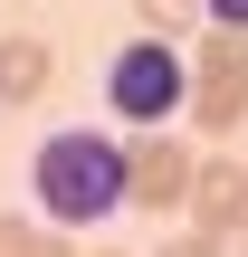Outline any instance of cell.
I'll list each match as a JSON object with an SVG mask.
<instances>
[{"mask_svg": "<svg viewBox=\"0 0 248 257\" xmlns=\"http://www.w3.org/2000/svg\"><path fill=\"white\" fill-rule=\"evenodd\" d=\"M29 191H38V210H48L57 229H96V219L124 210L134 153H124L115 134H96V124H67V134H48V143L29 153Z\"/></svg>", "mask_w": 248, "mask_h": 257, "instance_id": "obj_1", "label": "cell"}, {"mask_svg": "<svg viewBox=\"0 0 248 257\" xmlns=\"http://www.w3.org/2000/svg\"><path fill=\"white\" fill-rule=\"evenodd\" d=\"M105 105H115V124H134V134H153V124H172V114H191V57L172 48V38H134V48H115L105 57Z\"/></svg>", "mask_w": 248, "mask_h": 257, "instance_id": "obj_2", "label": "cell"}, {"mask_svg": "<svg viewBox=\"0 0 248 257\" xmlns=\"http://www.w3.org/2000/svg\"><path fill=\"white\" fill-rule=\"evenodd\" d=\"M191 114L201 134H229L248 114V29H210L201 57H191Z\"/></svg>", "mask_w": 248, "mask_h": 257, "instance_id": "obj_3", "label": "cell"}, {"mask_svg": "<svg viewBox=\"0 0 248 257\" xmlns=\"http://www.w3.org/2000/svg\"><path fill=\"white\" fill-rule=\"evenodd\" d=\"M182 219L201 229V238H220L229 257H248V172L229 153H201V172H191V200H182Z\"/></svg>", "mask_w": 248, "mask_h": 257, "instance_id": "obj_4", "label": "cell"}, {"mask_svg": "<svg viewBox=\"0 0 248 257\" xmlns=\"http://www.w3.org/2000/svg\"><path fill=\"white\" fill-rule=\"evenodd\" d=\"M191 172H201L191 143L143 134V143H134V191H124V200H134V210H182V200H191Z\"/></svg>", "mask_w": 248, "mask_h": 257, "instance_id": "obj_5", "label": "cell"}, {"mask_svg": "<svg viewBox=\"0 0 248 257\" xmlns=\"http://www.w3.org/2000/svg\"><path fill=\"white\" fill-rule=\"evenodd\" d=\"M48 76H57L48 38H29V29H0V105H29Z\"/></svg>", "mask_w": 248, "mask_h": 257, "instance_id": "obj_6", "label": "cell"}, {"mask_svg": "<svg viewBox=\"0 0 248 257\" xmlns=\"http://www.w3.org/2000/svg\"><path fill=\"white\" fill-rule=\"evenodd\" d=\"M0 257H76V248H67L57 229H38V219H10V210H0Z\"/></svg>", "mask_w": 248, "mask_h": 257, "instance_id": "obj_7", "label": "cell"}, {"mask_svg": "<svg viewBox=\"0 0 248 257\" xmlns=\"http://www.w3.org/2000/svg\"><path fill=\"white\" fill-rule=\"evenodd\" d=\"M143 10V29L153 38H182V29H201V0H134Z\"/></svg>", "mask_w": 248, "mask_h": 257, "instance_id": "obj_8", "label": "cell"}, {"mask_svg": "<svg viewBox=\"0 0 248 257\" xmlns=\"http://www.w3.org/2000/svg\"><path fill=\"white\" fill-rule=\"evenodd\" d=\"M162 257H229L220 238H201V229H182V238H162Z\"/></svg>", "mask_w": 248, "mask_h": 257, "instance_id": "obj_9", "label": "cell"}, {"mask_svg": "<svg viewBox=\"0 0 248 257\" xmlns=\"http://www.w3.org/2000/svg\"><path fill=\"white\" fill-rule=\"evenodd\" d=\"M201 19L210 29H248V0H201Z\"/></svg>", "mask_w": 248, "mask_h": 257, "instance_id": "obj_10", "label": "cell"}, {"mask_svg": "<svg viewBox=\"0 0 248 257\" xmlns=\"http://www.w3.org/2000/svg\"><path fill=\"white\" fill-rule=\"evenodd\" d=\"M96 257H115V248H96Z\"/></svg>", "mask_w": 248, "mask_h": 257, "instance_id": "obj_11", "label": "cell"}]
</instances>
